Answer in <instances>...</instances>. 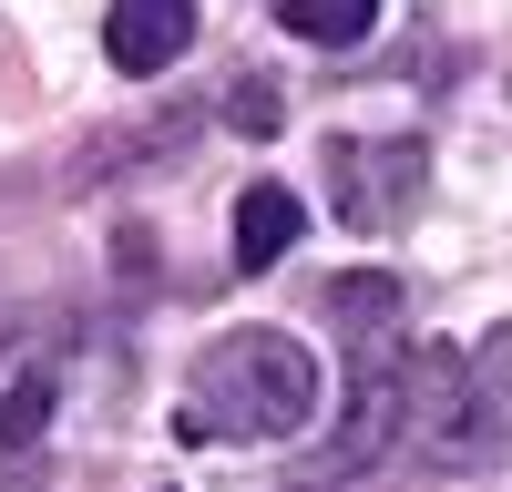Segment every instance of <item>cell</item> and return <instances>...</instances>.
<instances>
[{"label": "cell", "mask_w": 512, "mask_h": 492, "mask_svg": "<svg viewBox=\"0 0 512 492\" xmlns=\"http://www.w3.org/2000/svg\"><path fill=\"white\" fill-rule=\"evenodd\" d=\"M400 462H420V472H492V462H512V328H492L482 349H451V339L410 349Z\"/></svg>", "instance_id": "cell-1"}, {"label": "cell", "mask_w": 512, "mask_h": 492, "mask_svg": "<svg viewBox=\"0 0 512 492\" xmlns=\"http://www.w3.org/2000/svg\"><path fill=\"white\" fill-rule=\"evenodd\" d=\"M318 421V359L287 328H226L175 400L185 441H287Z\"/></svg>", "instance_id": "cell-2"}, {"label": "cell", "mask_w": 512, "mask_h": 492, "mask_svg": "<svg viewBox=\"0 0 512 492\" xmlns=\"http://www.w3.org/2000/svg\"><path fill=\"white\" fill-rule=\"evenodd\" d=\"M318 175H328V205H338L349 236H390L420 205L431 154H420V134H328L318 144Z\"/></svg>", "instance_id": "cell-3"}, {"label": "cell", "mask_w": 512, "mask_h": 492, "mask_svg": "<svg viewBox=\"0 0 512 492\" xmlns=\"http://www.w3.org/2000/svg\"><path fill=\"white\" fill-rule=\"evenodd\" d=\"M185 41H195V0H113V21H103L113 72H134V82L185 62Z\"/></svg>", "instance_id": "cell-4"}, {"label": "cell", "mask_w": 512, "mask_h": 492, "mask_svg": "<svg viewBox=\"0 0 512 492\" xmlns=\"http://www.w3.org/2000/svg\"><path fill=\"white\" fill-rule=\"evenodd\" d=\"M297 226H308V205H297L287 185H246L236 195V277H267L297 246Z\"/></svg>", "instance_id": "cell-5"}, {"label": "cell", "mask_w": 512, "mask_h": 492, "mask_svg": "<svg viewBox=\"0 0 512 492\" xmlns=\"http://www.w3.org/2000/svg\"><path fill=\"white\" fill-rule=\"evenodd\" d=\"M328 318L349 328V349H379V339H390V318H400V277H390V267L338 277V287H328Z\"/></svg>", "instance_id": "cell-6"}, {"label": "cell", "mask_w": 512, "mask_h": 492, "mask_svg": "<svg viewBox=\"0 0 512 492\" xmlns=\"http://www.w3.org/2000/svg\"><path fill=\"white\" fill-rule=\"evenodd\" d=\"M277 21L308 41V52H359L369 21H379V0H277Z\"/></svg>", "instance_id": "cell-7"}, {"label": "cell", "mask_w": 512, "mask_h": 492, "mask_svg": "<svg viewBox=\"0 0 512 492\" xmlns=\"http://www.w3.org/2000/svg\"><path fill=\"white\" fill-rule=\"evenodd\" d=\"M41 431H52V369H21V380L0 390V462H31Z\"/></svg>", "instance_id": "cell-8"}, {"label": "cell", "mask_w": 512, "mask_h": 492, "mask_svg": "<svg viewBox=\"0 0 512 492\" xmlns=\"http://www.w3.org/2000/svg\"><path fill=\"white\" fill-rule=\"evenodd\" d=\"M226 123H236V134H277V123H287V113H277V82H256V72H246V82H236V103H226Z\"/></svg>", "instance_id": "cell-9"}]
</instances>
